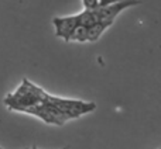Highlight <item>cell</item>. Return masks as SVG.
I'll return each mask as SVG.
<instances>
[{
  "mask_svg": "<svg viewBox=\"0 0 161 149\" xmlns=\"http://www.w3.org/2000/svg\"><path fill=\"white\" fill-rule=\"evenodd\" d=\"M45 97H47V93L44 90L34 86L27 79H24L23 85L13 94H8L4 103L10 110L25 111L28 108L34 107V105L44 103Z\"/></svg>",
  "mask_w": 161,
  "mask_h": 149,
  "instance_id": "6da1fadb",
  "label": "cell"
},
{
  "mask_svg": "<svg viewBox=\"0 0 161 149\" xmlns=\"http://www.w3.org/2000/svg\"><path fill=\"white\" fill-rule=\"evenodd\" d=\"M45 101L53 104L57 110L62 113V116L67 120L78 118L83 114L92 113L96 108V104L91 101H82V100H72V99H61V97H54L51 94H47Z\"/></svg>",
  "mask_w": 161,
  "mask_h": 149,
  "instance_id": "7a4b0ae2",
  "label": "cell"
},
{
  "mask_svg": "<svg viewBox=\"0 0 161 149\" xmlns=\"http://www.w3.org/2000/svg\"><path fill=\"white\" fill-rule=\"evenodd\" d=\"M137 4H140V0H125V2L116 3V4H110V6H106V7H99V8H96V11H97L100 23H106V24H109V25H113L116 17L119 16L122 11H125L126 8H130Z\"/></svg>",
  "mask_w": 161,
  "mask_h": 149,
  "instance_id": "3957f363",
  "label": "cell"
},
{
  "mask_svg": "<svg viewBox=\"0 0 161 149\" xmlns=\"http://www.w3.org/2000/svg\"><path fill=\"white\" fill-rule=\"evenodd\" d=\"M53 24H54V28H55V35L58 37V38L64 39V41L69 42L72 33L79 25L78 14L67 16V17H54Z\"/></svg>",
  "mask_w": 161,
  "mask_h": 149,
  "instance_id": "277c9868",
  "label": "cell"
},
{
  "mask_svg": "<svg viewBox=\"0 0 161 149\" xmlns=\"http://www.w3.org/2000/svg\"><path fill=\"white\" fill-rule=\"evenodd\" d=\"M78 23H79V25H83V27H86V28L93 27L95 24L100 23L99 16H97V11L83 8L80 13H78Z\"/></svg>",
  "mask_w": 161,
  "mask_h": 149,
  "instance_id": "5b68a950",
  "label": "cell"
},
{
  "mask_svg": "<svg viewBox=\"0 0 161 149\" xmlns=\"http://www.w3.org/2000/svg\"><path fill=\"white\" fill-rule=\"evenodd\" d=\"M109 27L110 25L106 24V23H97L93 27L88 28V42H96Z\"/></svg>",
  "mask_w": 161,
  "mask_h": 149,
  "instance_id": "8992f818",
  "label": "cell"
},
{
  "mask_svg": "<svg viewBox=\"0 0 161 149\" xmlns=\"http://www.w3.org/2000/svg\"><path fill=\"white\" fill-rule=\"evenodd\" d=\"M69 41L74 42H88V28L83 25H78L75 28V31L72 33Z\"/></svg>",
  "mask_w": 161,
  "mask_h": 149,
  "instance_id": "52a82bcc",
  "label": "cell"
},
{
  "mask_svg": "<svg viewBox=\"0 0 161 149\" xmlns=\"http://www.w3.org/2000/svg\"><path fill=\"white\" fill-rule=\"evenodd\" d=\"M125 2V0H99V7H106L110 4H116V3Z\"/></svg>",
  "mask_w": 161,
  "mask_h": 149,
  "instance_id": "ba28073f",
  "label": "cell"
},
{
  "mask_svg": "<svg viewBox=\"0 0 161 149\" xmlns=\"http://www.w3.org/2000/svg\"><path fill=\"white\" fill-rule=\"evenodd\" d=\"M31 149H38V148H37V146H33ZM62 149H68V148H62Z\"/></svg>",
  "mask_w": 161,
  "mask_h": 149,
  "instance_id": "9c48e42d",
  "label": "cell"
},
{
  "mask_svg": "<svg viewBox=\"0 0 161 149\" xmlns=\"http://www.w3.org/2000/svg\"><path fill=\"white\" fill-rule=\"evenodd\" d=\"M0 149H3V148H2V146H0Z\"/></svg>",
  "mask_w": 161,
  "mask_h": 149,
  "instance_id": "30bf717a",
  "label": "cell"
},
{
  "mask_svg": "<svg viewBox=\"0 0 161 149\" xmlns=\"http://www.w3.org/2000/svg\"><path fill=\"white\" fill-rule=\"evenodd\" d=\"M25 149H28V148H25Z\"/></svg>",
  "mask_w": 161,
  "mask_h": 149,
  "instance_id": "8fae6325",
  "label": "cell"
},
{
  "mask_svg": "<svg viewBox=\"0 0 161 149\" xmlns=\"http://www.w3.org/2000/svg\"><path fill=\"white\" fill-rule=\"evenodd\" d=\"M158 149H161V148H158Z\"/></svg>",
  "mask_w": 161,
  "mask_h": 149,
  "instance_id": "7c38bea8",
  "label": "cell"
}]
</instances>
